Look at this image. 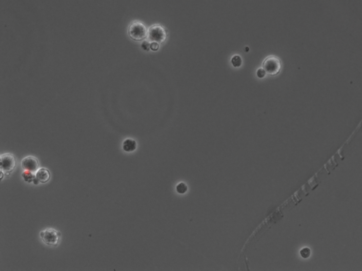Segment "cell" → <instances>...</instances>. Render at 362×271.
Segmentation results:
<instances>
[{
    "mask_svg": "<svg viewBox=\"0 0 362 271\" xmlns=\"http://www.w3.org/2000/svg\"><path fill=\"white\" fill-rule=\"evenodd\" d=\"M128 35L133 40L141 41L146 39L148 35V30L141 22L134 21L128 28Z\"/></svg>",
    "mask_w": 362,
    "mask_h": 271,
    "instance_id": "obj_1",
    "label": "cell"
},
{
    "mask_svg": "<svg viewBox=\"0 0 362 271\" xmlns=\"http://www.w3.org/2000/svg\"><path fill=\"white\" fill-rule=\"evenodd\" d=\"M281 62L280 59L276 56H269L262 63V68L270 76H276L280 72Z\"/></svg>",
    "mask_w": 362,
    "mask_h": 271,
    "instance_id": "obj_2",
    "label": "cell"
},
{
    "mask_svg": "<svg viewBox=\"0 0 362 271\" xmlns=\"http://www.w3.org/2000/svg\"><path fill=\"white\" fill-rule=\"evenodd\" d=\"M147 37H148L149 40L151 42H156L161 44L166 40L167 33L163 26L156 24L148 29Z\"/></svg>",
    "mask_w": 362,
    "mask_h": 271,
    "instance_id": "obj_3",
    "label": "cell"
},
{
    "mask_svg": "<svg viewBox=\"0 0 362 271\" xmlns=\"http://www.w3.org/2000/svg\"><path fill=\"white\" fill-rule=\"evenodd\" d=\"M41 240L48 246H55L58 244L61 234L54 229H46L40 233Z\"/></svg>",
    "mask_w": 362,
    "mask_h": 271,
    "instance_id": "obj_4",
    "label": "cell"
},
{
    "mask_svg": "<svg viewBox=\"0 0 362 271\" xmlns=\"http://www.w3.org/2000/svg\"><path fill=\"white\" fill-rule=\"evenodd\" d=\"M16 165V160L12 154H4L0 156V168L5 172H11Z\"/></svg>",
    "mask_w": 362,
    "mask_h": 271,
    "instance_id": "obj_5",
    "label": "cell"
},
{
    "mask_svg": "<svg viewBox=\"0 0 362 271\" xmlns=\"http://www.w3.org/2000/svg\"><path fill=\"white\" fill-rule=\"evenodd\" d=\"M21 166L24 170L35 172L38 169L39 163L36 158L30 156L23 159L21 162Z\"/></svg>",
    "mask_w": 362,
    "mask_h": 271,
    "instance_id": "obj_6",
    "label": "cell"
},
{
    "mask_svg": "<svg viewBox=\"0 0 362 271\" xmlns=\"http://www.w3.org/2000/svg\"><path fill=\"white\" fill-rule=\"evenodd\" d=\"M35 178L40 184H45L50 178V173L48 169L40 168L35 173Z\"/></svg>",
    "mask_w": 362,
    "mask_h": 271,
    "instance_id": "obj_7",
    "label": "cell"
},
{
    "mask_svg": "<svg viewBox=\"0 0 362 271\" xmlns=\"http://www.w3.org/2000/svg\"><path fill=\"white\" fill-rule=\"evenodd\" d=\"M137 147V142L131 138H128L123 141L122 149L126 152H132L136 150Z\"/></svg>",
    "mask_w": 362,
    "mask_h": 271,
    "instance_id": "obj_8",
    "label": "cell"
},
{
    "mask_svg": "<svg viewBox=\"0 0 362 271\" xmlns=\"http://www.w3.org/2000/svg\"><path fill=\"white\" fill-rule=\"evenodd\" d=\"M22 177H23L24 181L26 183H29V184L34 183V184L36 185L39 184L38 180L35 178V175H34V173H33V172L32 171L25 170V171L23 172V173H22Z\"/></svg>",
    "mask_w": 362,
    "mask_h": 271,
    "instance_id": "obj_9",
    "label": "cell"
},
{
    "mask_svg": "<svg viewBox=\"0 0 362 271\" xmlns=\"http://www.w3.org/2000/svg\"><path fill=\"white\" fill-rule=\"evenodd\" d=\"M231 64L234 67H240L242 65V58L240 55H236L231 58Z\"/></svg>",
    "mask_w": 362,
    "mask_h": 271,
    "instance_id": "obj_10",
    "label": "cell"
},
{
    "mask_svg": "<svg viewBox=\"0 0 362 271\" xmlns=\"http://www.w3.org/2000/svg\"><path fill=\"white\" fill-rule=\"evenodd\" d=\"M176 190H177V191H178V193L183 194V193H185L186 191L188 190V187L185 184H183V183H180V184H178V186H177Z\"/></svg>",
    "mask_w": 362,
    "mask_h": 271,
    "instance_id": "obj_11",
    "label": "cell"
},
{
    "mask_svg": "<svg viewBox=\"0 0 362 271\" xmlns=\"http://www.w3.org/2000/svg\"><path fill=\"white\" fill-rule=\"evenodd\" d=\"M150 43H151L149 42V41L147 40H144L142 43H141V49H142L145 52H148L150 50Z\"/></svg>",
    "mask_w": 362,
    "mask_h": 271,
    "instance_id": "obj_12",
    "label": "cell"
},
{
    "mask_svg": "<svg viewBox=\"0 0 362 271\" xmlns=\"http://www.w3.org/2000/svg\"><path fill=\"white\" fill-rule=\"evenodd\" d=\"M300 253H301V256L304 258V259H307V258H309L310 255H311V250H310L309 248H304L301 250Z\"/></svg>",
    "mask_w": 362,
    "mask_h": 271,
    "instance_id": "obj_13",
    "label": "cell"
},
{
    "mask_svg": "<svg viewBox=\"0 0 362 271\" xmlns=\"http://www.w3.org/2000/svg\"><path fill=\"white\" fill-rule=\"evenodd\" d=\"M256 74H257V77H259V78H260V79H262V78H264L265 76L267 73H266L265 70L264 69H263V68H260V69H258V70H257Z\"/></svg>",
    "mask_w": 362,
    "mask_h": 271,
    "instance_id": "obj_14",
    "label": "cell"
},
{
    "mask_svg": "<svg viewBox=\"0 0 362 271\" xmlns=\"http://www.w3.org/2000/svg\"><path fill=\"white\" fill-rule=\"evenodd\" d=\"M150 49L152 51H157L159 49V43L156 42H151L150 43Z\"/></svg>",
    "mask_w": 362,
    "mask_h": 271,
    "instance_id": "obj_15",
    "label": "cell"
},
{
    "mask_svg": "<svg viewBox=\"0 0 362 271\" xmlns=\"http://www.w3.org/2000/svg\"><path fill=\"white\" fill-rule=\"evenodd\" d=\"M4 177V174H3V171H1V180H2Z\"/></svg>",
    "mask_w": 362,
    "mask_h": 271,
    "instance_id": "obj_16",
    "label": "cell"
}]
</instances>
